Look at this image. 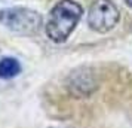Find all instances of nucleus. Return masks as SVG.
I'll use <instances>...</instances> for the list:
<instances>
[{
	"mask_svg": "<svg viewBox=\"0 0 132 128\" xmlns=\"http://www.w3.org/2000/svg\"><path fill=\"white\" fill-rule=\"evenodd\" d=\"M125 2H126V5H128V6L132 7V0H125Z\"/></svg>",
	"mask_w": 132,
	"mask_h": 128,
	"instance_id": "nucleus-5",
	"label": "nucleus"
},
{
	"mask_svg": "<svg viewBox=\"0 0 132 128\" xmlns=\"http://www.w3.org/2000/svg\"><path fill=\"white\" fill-rule=\"evenodd\" d=\"M21 72V64L13 57H3L0 60V79H12Z\"/></svg>",
	"mask_w": 132,
	"mask_h": 128,
	"instance_id": "nucleus-4",
	"label": "nucleus"
},
{
	"mask_svg": "<svg viewBox=\"0 0 132 128\" xmlns=\"http://www.w3.org/2000/svg\"><path fill=\"white\" fill-rule=\"evenodd\" d=\"M0 24L16 33L31 34L40 28L42 15L30 7H6V9H0Z\"/></svg>",
	"mask_w": 132,
	"mask_h": 128,
	"instance_id": "nucleus-2",
	"label": "nucleus"
},
{
	"mask_svg": "<svg viewBox=\"0 0 132 128\" xmlns=\"http://www.w3.org/2000/svg\"><path fill=\"white\" fill-rule=\"evenodd\" d=\"M83 7L76 0H60L49 12L46 34L55 43H62L70 37L82 18Z\"/></svg>",
	"mask_w": 132,
	"mask_h": 128,
	"instance_id": "nucleus-1",
	"label": "nucleus"
},
{
	"mask_svg": "<svg viewBox=\"0 0 132 128\" xmlns=\"http://www.w3.org/2000/svg\"><path fill=\"white\" fill-rule=\"evenodd\" d=\"M120 19V12L111 0H95L88 12V24L98 33L113 30Z\"/></svg>",
	"mask_w": 132,
	"mask_h": 128,
	"instance_id": "nucleus-3",
	"label": "nucleus"
}]
</instances>
